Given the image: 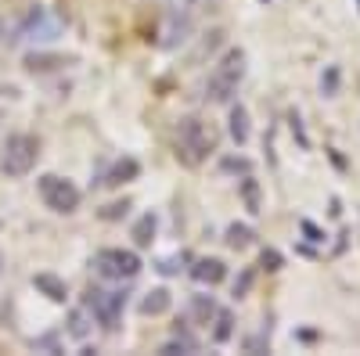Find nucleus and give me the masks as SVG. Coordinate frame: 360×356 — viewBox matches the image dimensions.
Segmentation results:
<instances>
[{
	"instance_id": "nucleus-1",
	"label": "nucleus",
	"mask_w": 360,
	"mask_h": 356,
	"mask_svg": "<svg viewBox=\"0 0 360 356\" xmlns=\"http://www.w3.org/2000/svg\"><path fill=\"white\" fill-rule=\"evenodd\" d=\"M242 79H245V51L231 47L205 79V101L209 105H231V98L238 94Z\"/></svg>"
},
{
	"instance_id": "nucleus-2",
	"label": "nucleus",
	"mask_w": 360,
	"mask_h": 356,
	"mask_svg": "<svg viewBox=\"0 0 360 356\" xmlns=\"http://www.w3.org/2000/svg\"><path fill=\"white\" fill-rule=\"evenodd\" d=\"M213 152H217V130L195 115L180 119L176 123V159L184 166H202Z\"/></svg>"
},
{
	"instance_id": "nucleus-3",
	"label": "nucleus",
	"mask_w": 360,
	"mask_h": 356,
	"mask_svg": "<svg viewBox=\"0 0 360 356\" xmlns=\"http://www.w3.org/2000/svg\"><path fill=\"white\" fill-rule=\"evenodd\" d=\"M37 159H40V140L33 133H11L4 140V152H0V173L18 180V176L33 173Z\"/></svg>"
},
{
	"instance_id": "nucleus-4",
	"label": "nucleus",
	"mask_w": 360,
	"mask_h": 356,
	"mask_svg": "<svg viewBox=\"0 0 360 356\" xmlns=\"http://www.w3.org/2000/svg\"><path fill=\"white\" fill-rule=\"evenodd\" d=\"M83 306H86L90 320H98L105 331H119L123 310H127V291H119V288H90Z\"/></svg>"
},
{
	"instance_id": "nucleus-5",
	"label": "nucleus",
	"mask_w": 360,
	"mask_h": 356,
	"mask_svg": "<svg viewBox=\"0 0 360 356\" xmlns=\"http://www.w3.org/2000/svg\"><path fill=\"white\" fill-rule=\"evenodd\" d=\"M37 187H40V198H44L47 209L62 213V216L76 213V209H79V202H83L79 187H76L72 180H65V176H58V173H44L40 180H37Z\"/></svg>"
},
{
	"instance_id": "nucleus-6",
	"label": "nucleus",
	"mask_w": 360,
	"mask_h": 356,
	"mask_svg": "<svg viewBox=\"0 0 360 356\" xmlns=\"http://www.w3.org/2000/svg\"><path fill=\"white\" fill-rule=\"evenodd\" d=\"M141 266H144L141 256L130 249H101L94 256V270L105 281H134L141 274Z\"/></svg>"
},
{
	"instance_id": "nucleus-7",
	"label": "nucleus",
	"mask_w": 360,
	"mask_h": 356,
	"mask_svg": "<svg viewBox=\"0 0 360 356\" xmlns=\"http://www.w3.org/2000/svg\"><path fill=\"white\" fill-rule=\"evenodd\" d=\"M58 33H62V22L51 18L44 8H37V11H29V18L18 25L15 40H54Z\"/></svg>"
},
{
	"instance_id": "nucleus-8",
	"label": "nucleus",
	"mask_w": 360,
	"mask_h": 356,
	"mask_svg": "<svg viewBox=\"0 0 360 356\" xmlns=\"http://www.w3.org/2000/svg\"><path fill=\"white\" fill-rule=\"evenodd\" d=\"M137 176H141V162L130 159V155H123V159H115V162L105 169L101 184H105V187H123V184L137 180Z\"/></svg>"
},
{
	"instance_id": "nucleus-9",
	"label": "nucleus",
	"mask_w": 360,
	"mask_h": 356,
	"mask_svg": "<svg viewBox=\"0 0 360 356\" xmlns=\"http://www.w3.org/2000/svg\"><path fill=\"white\" fill-rule=\"evenodd\" d=\"M191 277L198 281V284H220L224 277H227V263L224 259H217V256H205V259H195V266H191Z\"/></svg>"
},
{
	"instance_id": "nucleus-10",
	"label": "nucleus",
	"mask_w": 360,
	"mask_h": 356,
	"mask_svg": "<svg viewBox=\"0 0 360 356\" xmlns=\"http://www.w3.org/2000/svg\"><path fill=\"white\" fill-rule=\"evenodd\" d=\"M227 133H231V140H234L238 147H245V144H249L252 126H249V108H245V105H231V115H227Z\"/></svg>"
},
{
	"instance_id": "nucleus-11",
	"label": "nucleus",
	"mask_w": 360,
	"mask_h": 356,
	"mask_svg": "<svg viewBox=\"0 0 360 356\" xmlns=\"http://www.w3.org/2000/svg\"><path fill=\"white\" fill-rule=\"evenodd\" d=\"M33 288L44 291L51 303H65V299H69L65 281H62V277H54V274H47V270H44V274H33Z\"/></svg>"
},
{
	"instance_id": "nucleus-12",
	"label": "nucleus",
	"mask_w": 360,
	"mask_h": 356,
	"mask_svg": "<svg viewBox=\"0 0 360 356\" xmlns=\"http://www.w3.org/2000/svg\"><path fill=\"white\" fill-rule=\"evenodd\" d=\"M169 306H173V295L166 288H152V291H144V299H141V313L144 317H162Z\"/></svg>"
},
{
	"instance_id": "nucleus-13",
	"label": "nucleus",
	"mask_w": 360,
	"mask_h": 356,
	"mask_svg": "<svg viewBox=\"0 0 360 356\" xmlns=\"http://www.w3.org/2000/svg\"><path fill=\"white\" fill-rule=\"evenodd\" d=\"M155 230H159V216H155V213H144V216L134 223V230H130L134 245H137V249H148V245L155 242Z\"/></svg>"
},
{
	"instance_id": "nucleus-14",
	"label": "nucleus",
	"mask_w": 360,
	"mask_h": 356,
	"mask_svg": "<svg viewBox=\"0 0 360 356\" xmlns=\"http://www.w3.org/2000/svg\"><path fill=\"white\" fill-rule=\"evenodd\" d=\"M224 242H227V249L242 252V249H249V245L256 242V230H252L249 223H231V227L224 230Z\"/></svg>"
},
{
	"instance_id": "nucleus-15",
	"label": "nucleus",
	"mask_w": 360,
	"mask_h": 356,
	"mask_svg": "<svg viewBox=\"0 0 360 356\" xmlns=\"http://www.w3.org/2000/svg\"><path fill=\"white\" fill-rule=\"evenodd\" d=\"M180 352H198V338H191L188 331L176 328V338L166 342V345L159 349V356H180Z\"/></svg>"
},
{
	"instance_id": "nucleus-16",
	"label": "nucleus",
	"mask_w": 360,
	"mask_h": 356,
	"mask_svg": "<svg viewBox=\"0 0 360 356\" xmlns=\"http://www.w3.org/2000/svg\"><path fill=\"white\" fill-rule=\"evenodd\" d=\"M65 65V58H58V54H29L25 58V69L29 72H54V69H62Z\"/></svg>"
},
{
	"instance_id": "nucleus-17",
	"label": "nucleus",
	"mask_w": 360,
	"mask_h": 356,
	"mask_svg": "<svg viewBox=\"0 0 360 356\" xmlns=\"http://www.w3.org/2000/svg\"><path fill=\"white\" fill-rule=\"evenodd\" d=\"M217 328H213V342L217 345H224V342H231V335H234V313L231 310H217Z\"/></svg>"
},
{
	"instance_id": "nucleus-18",
	"label": "nucleus",
	"mask_w": 360,
	"mask_h": 356,
	"mask_svg": "<svg viewBox=\"0 0 360 356\" xmlns=\"http://www.w3.org/2000/svg\"><path fill=\"white\" fill-rule=\"evenodd\" d=\"M191 313L198 317V324H209L217 317V303L209 299V295H195V299H191Z\"/></svg>"
},
{
	"instance_id": "nucleus-19",
	"label": "nucleus",
	"mask_w": 360,
	"mask_h": 356,
	"mask_svg": "<svg viewBox=\"0 0 360 356\" xmlns=\"http://www.w3.org/2000/svg\"><path fill=\"white\" fill-rule=\"evenodd\" d=\"M242 198H245V209H249L252 216H256V213H263V209H259V184L252 180L249 173H245V180H242Z\"/></svg>"
},
{
	"instance_id": "nucleus-20",
	"label": "nucleus",
	"mask_w": 360,
	"mask_h": 356,
	"mask_svg": "<svg viewBox=\"0 0 360 356\" xmlns=\"http://www.w3.org/2000/svg\"><path fill=\"white\" fill-rule=\"evenodd\" d=\"M86 331H90V313H86V306H83V310H72V313H69V335H72V338H86Z\"/></svg>"
},
{
	"instance_id": "nucleus-21",
	"label": "nucleus",
	"mask_w": 360,
	"mask_h": 356,
	"mask_svg": "<svg viewBox=\"0 0 360 356\" xmlns=\"http://www.w3.org/2000/svg\"><path fill=\"white\" fill-rule=\"evenodd\" d=\"M339 79H342L339 65H328L324 76H321V94H324V98H335V94H339Z\"/></svg>"
},
{
	"instance_id": "nucleus-22",
	"label": "nucleus",
	"mask_w": 360,
	"mask_h": 356,
	"mask_svg": "<svg viewBox=\"0 0 360 356\" xmlns=\"http://www.w3.org/2000/svg\"><path fill=\"white\" fill-rule=\"evenodd\" d=\"M259 266H263L266 274H278L281 266H285V256H281L278 249H263V252H259Z\"/></svg>"
},
{
	"instance_id": "nucleus-23",
	"label": "nucleus",
	"mask_w": 360,
	"mask_h": 356,
	"mask_svg": "<svg viewBox=\"0 0 360 356\" xmlns=\"http://www.w3.org/2000/svg\"><path fill=\"white\" fill-rule=\"evenodd\" d=\"M127 213H130V202H127V198H123V202H108L105 209H98V216L108 220V223H112V220H123Z\"/></svg>"
},
{
	"instance_id": "nucleus-24",
	"label": "nucleus",
	"mask_w": 360,
	"mask_h": 356,
	"mask_svg": "<svg viewBox=\"0 0 360 356\" xmlns=\"http://www.w3.org/2000/svg\"><path fill=\"white\" fill-rule=\"evenodd\" d=\"M252 281H256V270H242L234 281V299H245V295L252 291Z\"/></svg>"
},
{
	"instance_id": "nucleus-25",
	"label": "nucleus",
	"mask_w": 360,
	"mask_h": 356,
	"mask_svg": "<svg viewBox=\"0 0 360 356\" xmlns=\"http://www.w3.org/2000/svg\"><path fill=\"white\" fill-rule=\"evenodd\" d=\"M220 169H224V173H252V162H249V159H224Z\"/></svg>"
},
{
	"instance_id": "nucleus-26",
	"label": "nucleus",
	"mask_w": 360,
	"mask_h": 356,
	"mask_svg": "<svg viewBox=\"0 0 360 356\" xmlns=\"http://www.w3.org/2000/svg\"><path fill=\"white\" fill-rule=\"evenodd\" d=\"M184 263H188V256H169V259H162V263H159V274H176Z\"/></svg>"
},
{
	"instance_id": "nucleus-27",
	"label": "nucleus",
	"mask_w": 360,
	"mask_h": 356,
	"mask_svg": "<svg viewBox=\"0 0 360 356\" xmlns=\"http://www.w3.org/2000/svg\"><path fill=\"white\" fill-rule=\"evenodd\" d=\"M299 227H303V234L310 237V242H324V234H321V230H317V227H314L310 220H303V223H299Z\"/></svg>"
},
{
	"instance_id": "nucleus-28",
	"label": "nucleus",
	"mask_w": 360,
	"mask_h": 356,
	"mask_svg": "<svg viewBox=\"0 0 360 356\" xmlns=\"http://www.w3.org/2000/svg\"><path fill=\"white\" fill-rule=\"evenodd\" d=\"M0 40H4V29H0Z\"/></svg>"
},
{
	"instance_id": "nucleus-29",
	"label": "nucleus",
	"mask_w": 360,
	"mask_h": 356,
	"mask_svg": "<svg viewBox=\"0 0 360 356\" xmlns=\"http://www.w3.org/2000/svg\"><path fill=\"white\" fill-rule=\"evenodd\" d=\"M259 4H270V0H259Z\"/></svg>"
},
{
	"instance_id": "nucleus-30",
	"label": "nucleus",
	"mask_w": 360,
	"mask_h": 356,
	"mask_svg": "<svg viewBox=\"0 0 360 356\" xmlns=\"http://www.w3.org/2000/svg\"><path fill=\"white\" fill-rule=\"evenodd\" d=\"M0 119H4V112H0Z\"/></svg>"
}]
</instances>
